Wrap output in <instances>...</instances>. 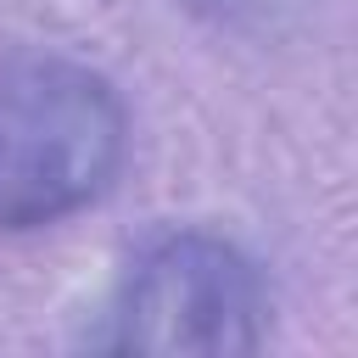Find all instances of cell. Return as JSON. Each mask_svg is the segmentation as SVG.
<instances>
[{"label":"cell","mask_w":358,"mask_h":358,"mask_svg":"<svg viewBox=\"0 0 358 358\" xmlns=\"http://www.w3.org/2000/svg\"><path fill=\"white\" fill-rule=\"evenodd\" d=\"M268 336V285L257 263L201 229L151 241L117 296L95 347L106 352H157V358H235L257 352Z\"/></svg>","instance_id":"2"},{"label":"cell","mask_w":358,"mask_h":358,"mask_svg":"<svg viewBox=\"0 0 358 358\" xmlns=\"http://www.w3.org/2000/svg\"><path fill=\"white\" fill-rule=\"evenodd\" d=\"M196 17H207L213 28H229V34H246V39H268V34H285L308 17L313 0H185Z\"/></svg>","instance_id":"3"},{"label":"cell","mask_w":358,"mask_h":358,"mask_svg":"<svg viewBox=\"0 0 358 358\" xmlns=\"http://www.w3.org/2000/svg\"><path fill=\"white\" fill-rule=\"evenodd\" d=\"M129 117L117 90L67 56L0 62V229L56 224L117 179Z\"/></svg>","instance_id":"1"}]
</instances>
